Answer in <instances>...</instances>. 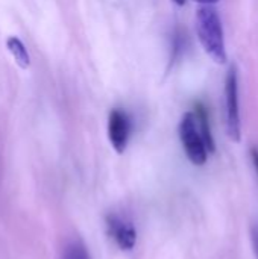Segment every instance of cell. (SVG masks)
<instances>
[{
  "label": "cell",
  "instance_id": "4",
  "mask_svg": "<svg viewBox=\"0 0 258 259\" xmlns=\"http://www.w3.org/2000/svg\"><path fill=\"white\" fill-rule=\"evenodd\" d=\"M129 135H131V121L126 112L120 109H113L108 117V138L113 149L117 153H123L126 150Z\"/></svg>",
  "mask_w": 258,
  "mask_h": 259
},
{
  "label": "cell",
  "instance_id": "2",
  "mask_svg": "<svg viewBox=\"0 0 258 259\" xmlns=\"http://www.w3.org/2000/svg\"><path fill=\"white\" fill-rule=\"evenodd\" d=\"M179 140L182 149L189 158V161L195 165H204L208 159V149L207 144L199 132L198 120L195 112H186L179 121Z\"/></svg>",
  "mask_w": 258,
  "mask_h": 259
},
{
  "label": "cell",
  "instance_id": "12",
  "mask_svg": "<svg viewBox=\"0 0 258 259\" xmlns=\"http://www.w3.org/2000/svg\"><path fill=\"white\" fill-rule=\"evenodd\" d=\"M178 6H184V3H186V0H173Z\"/></svg>",
  "mask_w": 258,
  "mask_h": 259
},
{
  "label": "cell",
  "instance_id": "9",
  "mask_svg": "<svg viewBox=\"0 0 258 259\" xmlns=\"http://www.w3.org/2000/svg\"><path fill=\"white\" fill-rule=\"evenodd\" d=\"M251 241H252V247H254L255 258L258 259V225H254L252 229H251Z\"/></svg>",
  "mask_w": 258,
  "mask_h": 259
},
{
  "label": "cell",
  "instance_id": "11",
  "mask_svg": "<svg viewBox=\"0 0 258 259\" xmlns=\"http://www.w3.org/2000/svg\"><path fill=\"white\" fill-rule=\"evenodd\" d=\"M195 2H198V3H201V5H214V3H217L219 0H195Z\"/></svg>",
  "mask_w": 258,
  "mask_h": 259
},
{
  "label": "cell",
  "instance_id": "8",
  "mask_svg": "<svg viewBox=\"0 0 258 259\" xmlns=\"http://www.w3.org/2000/svg\"><path fill=\"white\" fill-rule=\"evenodd\" d=\"M61 259H90V253L84 243L71 241L64 247Z\"/></svg>",
  "mask_w": 258,
  "mask_h": 259
},
{
  "label": "cell",
  "instance_id": "6",
  "mask_svg": "<svg viewBox=\"0 0 258 259\" xmlns=\"http://www.w3.org/2000/svg\"><path fill=\"white\" fill-rule=\"evenodd\" d=\"M195 115H196V120H198V127H199V132L207 144V149L208 152H214V140H213V135H211V129H210V123H208V112H207V108L202 105V103H196L195 106Z\"/></svg>",
  "mask_w": 258,
  "mask_h": 259
},
{
  "label": "cell",
  "instance_id": "3",
  "mask_svg": "<svg viewBox=\"0 0 258 259\" xmlns=\"http://www.w3.org/2000/svg\"><path fill=\"white\" fill-rule=\"evenodd\" d=\"M225 115H227V134L230 140L239 143L242 138L240 111H239V80L237 70L233 65L228 70L225 80Z\"/></svg>",
  "mask_w": 258,
  "mask_h": 259
},
{
  "label": "cell",
  "instance_id": "7",
  "mask_svg": "<svg viewBox=\"0 0 258 259\" xmlns=\"http://www.w3.org/2000/svg\"><path fill=\"white\" fill-rule=\"evenodd\" d=\"M6 47L8 50L11 52V55L14 56L17 65L20 68H29L30 65V58H29V53L26 50V46L23 44V41L17 36H9L6 39Z\"/></svg>",
  "mask_w": 258,
  "mask_h": 259
},
{
  "label": "cell",
  "instance_id": "5",
  "mask_svg": "<svg viewBox=\"0 0 258 259\" xmlns=\"http://www.w3.org/2000/svg\"><path fill=\"white\" fill-rule=\"evenodd\" d=\"M106 229L108 235L117 244L120 250H132L137 244V231L135 228L126 222L125 219L111 214L106 217Z\"/></svg>",
  "mask_w": 258,
  "mask_h": 259
},
{
  "label": "cell",
  "instance_id": "10",
  "mask_svg": "<svg viewBox=\"0 0 258 259\" xmlns=\"http://www.w3.org/2000/svg\"><path fill=\"white\" fill-rule=\"evenodd\" d=\"M251 161H252V165L255 168V173L258 176V149H251Z\"/></svg>",
  "mask_w": 258,
  "mask_h": 259
},
{
  "label": "cell",
  "instance_id": "1",
  "mask_svg": "<svg viewBox=\"0 0 258 259\" xmlns=\"http://www.w3.org/2000/svg\"><path fill=\"white\" fill-rule=\"evenodd\" d=\"M195 27L199 38V42L204 52L216 62H227V49H225V36L222 20L213 5H202L195 18Z\"/></svg>",
  "mask_w": 258,
  "mask_h": 259
}]
</instances>
